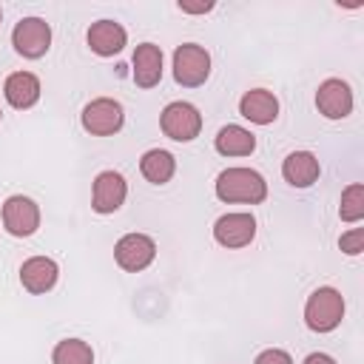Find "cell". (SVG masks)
<instances>
[{"label":"cell","instance_id":"cell-1","mask_svg":"<svg viewBox=\"0 0 364 364\" xmlns=\"http://www.w3.org/2000/svg\"><path fill=\"white\" fill-rule=\"evenodd\" d=\"M216 196L222 202H245V205H259L267 196V182L259 171L253 168H225L216 176Z\"/></svg>","mask_w":364,"mask_h":364},{"label":"cell","instance_id":"cell-2","mask_svg":"<svg viewBox=\"0 0 364 364\" xmlns=\"http://www.w3.org/2000/svg\"><path fill=\"white\" fill-rule=\"evenodd\" d=\"M344 318V296L336 287H318L307 296L304 304V324L313 333H330Z\"/></svg>","mask_w":364,"mask_h":364},{"label":"cell","instance_id":"cell-3","mask_svg":"<svg viewBox=\"0 0 364 364\" xmlns=\"http://www.w3.org/2000/svg\"><path fill=\"white\" fill-rule=\"evenodd\" d=\"M210 77V54L199 43H182L173 51V80L185 88H199Z\"/></svg>","mask_w":364,"mask_h":364},{"label":"cell","instance_id":"cell-4","mask_svg":"<svg viewBox=\"0 0 364 364\" xmlns=\"http://www.w3.org/2000/svg\"><path fill=\"white\" fill-rule=\"evenodd\" d=\"M159 128H162V134H165L168 139H173V142H191V139H196L199 131H202V114L196 111V105L176 100V102H168V105L162 108V114H159Z\"/></svg>","mask_w":364,"mask_h":364},{"label":"cell","instance_id":"cell-5","mask_svg":"<svg viewBox=\"0 0 364 364\" xmlns=\"http://www.w3.org/2000/svg\"><path fill=\"white\" fill-rule=\"evenodd\" d=\"M80 122H82V128H85L91 136H111V134H117V131L122 128L125 111H122V105H119L117 100H111V97H97V100H91V102L82 108Z\"/></svg>","mask_w":364,"mask_h":364},{"label":"cell","instance_id":"cell-6","mask_svg":"<svg viewBox=\"0 0 364 364\" xmlns=\"http://www.w3.org/2000/svg\"><path fill=\"white\" fill-rule=\"evenodd\" d=\"M11 46L26 60H40L51 48V26L43 17H23L11 31Z\"/></svg>","mask_w":364,"mask_h":364},{"label":"cell","instance_id":"cell-7","mask_svg":"<svg viewBox=\"0 0 364 364\" xmlns=\"http://www.w3.org/2000/svg\"><path fill=\"white\" fill-rule=\"evenodd\" d=\"M3 228L11 236H17V239L31 236L40 228V208H37V202L23 196V193L9 196L3 202Z\"/></svg>","mask_w":364,"mask_h":364},{"label":"cell","instance_id":"cell-8","mask_svg":"<svg viewBox=\"0 0 364 364\" xmlns=\"http://www.w3.org/2000/svg\"><path fill=\"white\" fill-rule=\"evenodd\" d=\"M156 256V242L145 233H125L114 245V259L125 273H139L145 270Z\"/></svg>","mask_w":364,"mask_h":364},{"label":"cell","instance_id":"cell-9","mask_svg":"<svg viewBox=\"0 0 364 364\" xmlns=\"http://www.w3.org/2000/svg\"><path fill=\"white\" fill-rule=\"evenodd\" d=\"M256 236V219L253 213H225L216 219L213 225V239L228 247V250H239L247 247Z\"/></svg>","mask_w":364,"mask_h":364},{"label":"cell","instance_id":"cell-10","mask_svg":"<svg viewBox=\"0 0 364 364\" xmlns=\"http://www.w3.org/2000/svg\"><path fill=\"white\" fill-rule=\"evenodd\" d=\"M128 196V182L119 171H102L97 173L94 179V188H91V208L97 213H114L122 208Z\"/></svg>","mask_w":364,"mask_h":364},{"label":"cell","instance_id":"cell-11","mask_svg":"<svg viewBox=\"0 0 364 364\" xmlns=\"http://www.w3.org/2000/svg\"><path fill=\"white\" fill-rule=\"evenodd\" d=\"M316 108L327 119L350 117V111H353V91H350V85L344 80H338V77L324 80L318 85V91H316Z\"/></svg>","mask_w":364,"mask_h":364},{"label":"cell","instance_id":"cell-12","mask_svg":"<svg viewBox=\"0 0 364 364\" xmlns=\"http://www.w3.org/2000/svg\"><path fill=\"white\" fill-rule=\"evenodd\" d=\"M57 276H60V267L48 256H31L20 264V284L34 296L48 293L57 284Z\"/></svg>","mask_w":364,"mask_h":364},{"label":"cell","instance_id":"cell-13","mask_svg":"<svg viewBox=\"0 0 364 364\" xmlns=\"http://www.w3.org/2000/svg\"><path fill=\"white\" fill-rule=\"evenodd\" d=\"M85 40H88V48H91L97 57H114V54H119V51L125 48L128 34H125V28H122L119 23H114V20H97V23H91Z\"/></svg>","mask_w":364,"mask_h":364},{"label":"cell","instance_id":"cell-14","mask_svg":"<svg viewBox=\"0 0 364 364\" xmlns=\"http://www.w3.org/2000/svg\"><path fill=\"white\" fill-rule=\"evenodd\" d=\"M239 114L256 125H270L279 117V100L267 88H250L239 100Z\"/></svg>","mask_w":364,"mask_h":364},{"label":"cell","instance_id":"cell-15","mask_svg":"<svg viewBox=\"0 0 364 364\" xmlns=\"http://www.w3.org/2000/svg\"><path fill=\"white\" fill-rule=\"evenodd\" d=\"M134 82L139 88H154L162 80V48L154 43H139L134 48Z\"/></svg>","mask_w":364,"mask_h":364},{"label":"cell","instance_id":"cell-16","mask_svg":"<svg viewBox=\"0 0 364 364\" xmlns=\"http://www.w3.org/2000/svg\"><path fill=\"white\" fill-rule=\"evenodd\" d=\"M3 94H6V102L11 108L26 111V108H31L40 100V80L31 71H14V74L6 77Z\"/></svg>","mask_w":364,"mask_h":364},{"label":"cell","instance_id":"cell-17","mask_svg":"<svg viewBox=\"0 0 364 364\" xmlns=\"http://www.w3.org/2000/svg\"><path fill=\"white\" fill-rule=\"evenodd\" d=\"M318 173H321V165H318L316 154H310V151H293L282 162V176L293 188H310L318 179Z\"/></svg>","mask_w":364,"mask_h":364},{"label":"cell","instance_id":"cell-18","mask_svg":"<svg viewBox=\"0 0 364 364\" xmlns=\"http://www.w3.org/2000/svg\"><path fill=\"white\" fill-rule=\"evenodd\" d=\"M213 145L222 156H250L256 151V136L242 125H225L219 128Z\"/></svg>","mask_w":364,"mask_h":364},{"label":"cell","instance_id":"cell-19","mask_svg":"<svg viewBox=\"0 0 364 364\" xmlns=\"http://www.w3.org/2000/svg\"><path fill=\"white\" fill-rule=\"evenodd\" d=\"M139 171H142V176H145L151 185H165V182H171V176H173V171H176V159H173L171 151L151 148V151L142 154Z\"/></svg>","mask_w":364,"mask_h":364},{"label":"cell","instance_id":"cell-20","mask_svg":"<svg viewBox=\"0 0 364 364\" xmlns=\"http://www.w3.org/2000/svg\"><path fill=\"white\" fill-rule=\"evenodd\" d=\"M51 364H94V350L82 338H63L51 350Z\"/></svg>","mask_w":364,"mask_h":364},{"label":"cell","instance_id":"cell-21","mask_svg":"<svg viewBox=\"0 0 364 364\" xmlns=\"http://www.w3.org/2000/svg\"><path fill=\"white\" fill-rule=\"evenodd\" d=\"M338 216L344 222H361V216H364V185L361 182H353L341 191Z\"/></svg>","mask_w":364,"mask_h":364},{"label":"cell","instance_id":"cell-22","mask_svg":"<svg viewBox=\"0 0 364 364\" xmlns=\"http://www.w3.org/2000/svg\"><path fill=\"white\" fill-rule=\"evenodd\" d=\"M338 247H341L347 256H358V253L364 250V228H353V230L341 233Z\"/></svg>","mask_w":364,"mask_h":364},{"label":"cell","instance_id":"cell-23","mask_svg":"<svg viewBox=\"0 0 364 364\" xmlns=\"http://www.w3.org/2000/svg\"><path fill=\"white\" fill-rule=\"evenodd\" d=\"M253 364H293V358H290V353H284L279 347H270V350H262Z\"/></svg>","mask_w":364,"mask_h":364},{"label":"cell","instance_id":"cell-24","mask_svg":"<svg viewBox=\"0 0 364 364\" xmlns=\"http://www.w3.org/2000/svg\"><path fill=\"white\" fill-rule=\"evenodd\" d=\"M179 9H182V11H188V14H205V11H210V9H213V3H199V6L179 3Z\"/></svg>","mask_w":364,"mask_h":364},{"label":"cell","instance_id":"cell-25","mask_svg":"<svg viewBox=\"0 0 364 364\" xmlns=\"http://www.w3.org/2000/svg\"><path fill=\"white\" fill-rule=\"evenodd\" d=\"M304 364H336V358L327 355V353H310V355L304 358Z\"/></svg>","mask_w":364,"mask_h":364},{"label":"cell","instance_id":"cell-26","mask_svg":"<svg viewBox=\"0 0 364 364\" xmlns=\"http://www.w3.org/2000/svg\"><path fill=\"white\" fill-rule=\"evenodd\" d=\"M0 20H3V9H0Z\"/></svg>","mask_w":364,"mask_h":364},{"label":"cell","instance_id":"cell-27","mask_svg":"<svg viewBox=\"0 0 364 364\" xmlns=\"http://www.w3.org/2000/svg\"><path fill=\"white\" fill-rule=\"evenodd\" d=\"M0 117H3V114H0Z\"/></svg>","mask_w":364,"mask_h":364}]
</instances>
